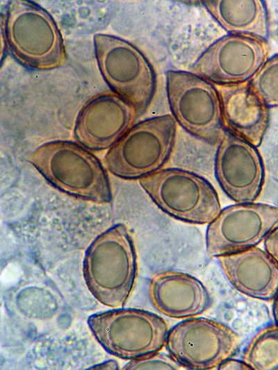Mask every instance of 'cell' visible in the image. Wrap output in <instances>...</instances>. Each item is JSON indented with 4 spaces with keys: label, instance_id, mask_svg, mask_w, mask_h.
<instances>
[{
    "label": "cell",
    "instance_id": "9",
    "mask_svg": "<svg viewBox=\"0 0 278 370\" xmlns=\"http://www.w3.org/2000/svg\"><path fill=\"white\" fill-rule=\"evenodd\" d=\"M240 337L223 323L192 317L168 331L165 346L186 369H215L237 351Z\"/></svg>",
    "mask_w": 278,
    "mask_h": 370
},
{
    "label": "cell",
    "instance_id": "20",
    "mask_svg": "<svg viewBox=\"0 0 278 370\" xmlns=\"http://www.w3.org/2000/svg\"><path fill=\"white\" fill-rule=\"evenodd\" d=\"M123 369H186L169 353L156 352L130 360Z\"/></svg>",
    "mask_w": 278,
    "mask_h": 370
},
{
    "label": "cell",
    "instance_id": "12",
    "mask_svg": "<svg viewBox=\"0 0 278 370\" xmlns=\"http://www.w3.org/2000/svg\"><path fill=\"white\" fill-rule=\"evenodd\" d=\"M214 173L223 192L236 203L254 202L265 180L257 147L226 131L215 153Z\"/></svg>",
    "mask_w": 278,
    "mask_h": 370
},
{
    "label": "cell",
    "instance_id": "13",
    "mask_svg": "<svg viewBox=\"0 0 278 370\" xmlns=\"http://www.w3.org/2000/svg\"><path fill=\"white\" fill-rule=\"evenodd\" d=\"M138 110L114 92L90 98L79 110L74 128L77 143L89 150L109 149L134 124Z\"/></svg>",
    "mask_w": 278,
    "mask_h": 370
},
{
    "label": "cell",
    "instance_id": "10",
    "mask_svg": "<svg viewBox=\"0 0 278 370\" xmlns=\"http://www.w3.org/2000/svg\"><path fill=\"white\" fill-rule=\"evenodd\" d=\"M267 40L250 35L228 34L211 44L190 71L215 85L249 82L268 58Z\"/></svg>",
    "mask_w": 278,
    "mask_h": 370
},
{
    "label": "cell",
    "instance_id": "11",
    "mask_svg": "<svg viewBox=\"0 0 278 370\" xmlns=\"http://www.w3.org/2000/svg\"><path fill=\"white\" fill-rule=\"evenodd\" d=\"M277 224L278 207L254 202L227 206L208 224L207 254L217 258L256 246Z\"/></svg>",
    "mask_w": 278,
    "mask_h": 370
},
{
    "label": "cell",
    "instance_id": "22",
    "mask_svg": "<svg viewBox=\"0 0 278 370\" xmlns=\"http://www.w3.org/2000/svg\"><path fill=\"white\" fill-rule=\"evenodd\" d=\"M220 370H250L252 368L243 360L227 358L224 360L217 368Z\"/></svg>",
    "mask_w": 278,
    "mask_h": 370
},
{
    "label": "cell",
    "instance_id": "7",
    "mask_svg": "<svg viewBox=\"0 0 278 370\" xmlns=\"http://www.w3.org/2000/svg\"><path fill=\"white\" fill-rule=\"evenodd\" d=\"M93 44L97 65L106 84L142 115L156 87V74L147 58L133 44L112 35L95 34Z\"/></svg>",
    "mask_w": 278,
    "mask_h": 370
},
{
    "label": "cell",
    "instance_id": "3",
    "mask_svg": "<svg viewBox=\"0 0 278 370\" xmlns=\"http://www.w3.org/2000/svg\"><path fill=\"white\" fill-rule=\"evenodd\" d=\"M27 160L50 184L69 195L105 203L112 199L107 173L89 149L68 140L44 143Z\"/></svg>",
    "mask_w": 278,
    "mask_h": 370
},
{
    "label": "cell",
    "instance_id": "8",
    "mask_svg": "<svg viewBox=\"0 0 278 370\" xmlns=\"http://www.w3.org/2000/svg\"><path fill=\"white\" fill-rule=\"evenodd\" d=\"M166 92L172 117L193 136L215 144L224 129L219 92L213 83L191 72L168 70Z\"/></svg>",
    "mask_w": 278,
    "mask_h": 370
},
{
    "label": "cell",
    "instance_id": "2",
    "mask_svg": "<svg viewBox=\"0 0 278 370\" xmlns=\"http://www.w3.org/2000/svg\"><path fill=\"white\" fill-rule=\"evenodd\" d=\"M1 40L12 57L38 71L58 68L67 60L62 35L51 15L38 3L12 0L1 14Z\"/></svg>",
    "mask_w": 278,
    "mask_h": 370
},
{
    "label": "cell",
    "instance_id": "14",
    "mask_svg": "<svg viewBox=\"0 0 278 370\" xmlns=\"http://www.w3.org/2000/svg\"><path fill=\"white\" fill-rule=\"evenodd\" d=\"M149 297L156 310L174 319L198 316L212 303L208 289L200 280L189 274L174 270L161 271L152 277Z\"/></svg>",
    "mask_w": 278,
    "mask_h": 370
},
{
    "label": "cell",
    "instance_id": "16",
    "mask_svg": "<svg viewBox=\"0 0 278 370\" xmlns=\"http://www.w3.org/2000/svg\"><path fill=\"white\" fill-rule=\"evenodd\" d=\"M224 276L238 292L271 300L278 292V264L265 251L253 246L217 257Z\"/></svg>",
    "mask_w": 278,
    "mask_h": 370
},
{
    "label": "cell",
    "instance_id": "17",
    "mask_svg": "<svg viewBox=\"0 0 278 370\" xmlns=\"http://www.w3.org/2000/svg\"><path fill=\"white\" fill-rule=\"evenodd\" d=\"M202 4L229 34H244L268 39L266 4L261 0H206Z\"/></svg>",
    "mask_w": 278,
    "mask_h": 370
},
{
    "label": "cell",
    "instance_id": "18",
    "mask_svg": "<svg viewBox=\"0 0 278 370\" xmlns=\"http://www.w3.org/2000/svg\"><path fill=\"white\" fill-rule=\"evenodd\" d=\"M242 360L252 369L278 370V324L256 333L244 349Z\"/></svg>",
    "mask_w": 278,
    "mask_h": 370
},
{
    "label": "cell",
    "instance_id": "5",
    "mask_svg": "<svg viewBox=\"0 0 278 370\" xmlns=\"http://www.w3.org/2000/svg\"><path fill=\"white\" fill-rule=\"evenodd\" d=\"M93 336L109 354L134 360L160 351L168 334L166 321L151 312L118 308L88 318Z\"/></svg>",
    "mask_w": 278,
    "mask_h": 370
},
{
    "label": "cell",
    "instance_id": "15",
    "mask_svg": "<svg viewBox=\"0 0 278 370\" xmlns=\"http://www.w3.org/2000/svg\"><path fill=\"white\" fill-rule=\"evenodd\" d=\"M216 87L220 98L224 131L259 146L269 126L270 108L248 82Z\"/></svg>",
    "mask_w": 278,
    "mask_h": 370
},
{
    "label": "cell",
    "instance_id": "4",
    "mask_svg": "<svg viewBox=\"0 0 278 370\" xmlns=\"http://www.w3.org/2000/svg\"><path fill=\"white\" fill-rule=\"evenodd\" d=\"M176 121L170 115L135 124L111 147L105 157L106 169L126 180H139L159 169L172 153Z\"/></svg>",
    "mask_w": 278,
    "mask_h": 370
},
{
    "label": "cell",
    "instance_id": "24",
    "mask_svg": "<svg viewBox=\"0 0 278 370\" xmlns=\"http://www.w3.org/2000/svg\"><path fill=\"white\" fill-rule=\"evenodd\" d=\"M272 312L275 323L278 324V292L274 298Z\"/></svg>",
    "mask_w": 278,
    "mask_h": 370
},
{
    "label": "cell",
    "instance_id": "6",
    "mask_svg": "<svg viewBox=\"0 0 278 370\" xmlns=\"http://www.w3.org/2000/svg\"><path fill=\"white\" fill-rule=\"evenodd\" d=\"M138 182L163 212L178 220L208 224L222 210L214 187L192 171L161 169Z\"/></svg>",
    "mask_w": 278,
    "mask_h": 370
},
{
    "label": "cell",
    "instance_id": "19",
    "mask_svg": "<svg viewBox=\"0 0 278 370\" xmlns=\"http://www.w3.org/2000/svg\"><path fill=\"white\" fill-rule=\"evenodd\" d=\"M248 83L269 108L278 107V53L268 58Z\"/></svg>",
    "mask_w": 278,
    "mask_h": 370
},
{
    "label": "cell",
    "instance_id": "21",
    "mask_svg": "<svg viewBox=\"0 0 278 370\" xmlns=\"http://www.w3.org/2000/svg\"><path fill=\"white\" fill-rule=\"evenodd\" d=\"M264 248L278 264V226L274 228L264 239Z\"/></svg>",
    "mask_w": 278,
    "mask_h": 370
},
{
    "label": "cell",
    "instance_id": "23",
    "mask_svg": "<svg viewBox=\"0 0 278 370\" xmlns=\"http://www.w3.org/2000/svg\"><path fill=\"white\" fill-rule=\"evenodd\" d=\"M90 369H119L117 362L113 360H107L104 362L97 364L89 368Z\"/></svg>",
    "mask_w": 278,
    "mask_h": 370
},
{
    "label": "cell",
    "instance_id": "1",
    "mask_svg": "<svg viewBox=\"0 0 278 370\" xmlns=\"http://www.w3.org/2000/svg\"><path fill=\"white\" fill-rule=\"evenodd\" d=\"M137 255L131 235L124 224L98 235L88 247L83 275L92 296L102 305L123 308L137 276Z\"/></svg>",
    "mask_w": 278,
    "mask_h": 370
}]
</instances>
